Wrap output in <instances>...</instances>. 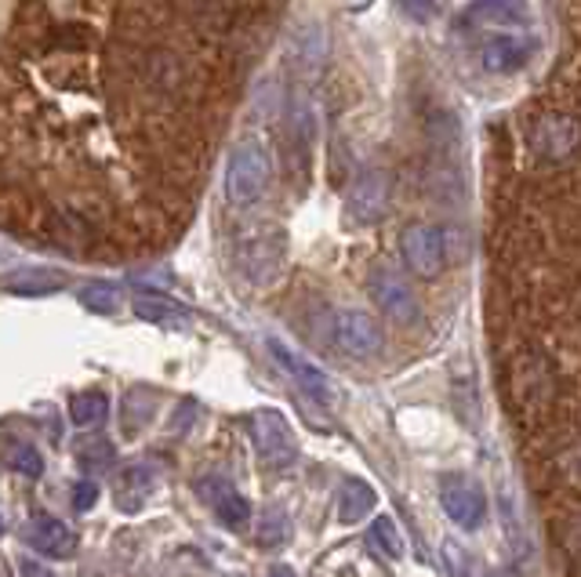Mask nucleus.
Instances as JSON below:
<instances>
[{
	"label": "nucleus",
	"mask_w": 581,
	"mask_h": 577,
	"mask_svg": "<svg viewBox=\"0 0 581 577\" xmlns=\"http://www.w3.org/2000/svg\"><path fill=\"white\" fill-rule=\"evenodd\" d=\"M288 262V233L272 222H258L236 236V269L251 284H272Z\"/></svg>",
	"instance_id": "obj_1"
},
{
	"label": "nucleus",
	"mask_w": 581,
	"mask_h": 577,
	"mask_svg": "<svg viewBox=\"0 0 581 577\" xmlns=\"http://www.w3.org/2000/svg\"><path fill=\"white\" fill-rule=\"evenodd\" d=\"M269 186V156L262 145L244 142L230 153V164H225V197L236 208H247L255 203Z\"/></svg>",
	"instance_id": "obj_2"
},
{
	"label": "nucleus",
	"mask_w": 581,
	"mask_h": 577,
	"mask_svg": "<svg viewBox=\"0 0 581 577\" xmlns=\"http://www.w3.org/2000/svg\"><path fill=\"white\" fill-rule=\"evenodd\" d=\"M251 444H255V455L266 469H288L299 458V444H294L288 417L272 407L251 414Z\"/></svg>",
	"instance_id": "obj_3"
},
{
	"label": "nucleus",
	"mask_w": 581,
	"mask_h": 577,
	"mask_svg": "<svg viewBox=\"0 0 581 577\" xmlns=\"http://www.w3.org/2000/svg\"><path fill=\"white\" fill-rule=\"evenodd\" d=\"M400 251L407 258V266H411V273L418 276H440L448 258L454 255L451 233L440 229V225H426V222L407 225L400 236Z\"/></svg>",
	"instance_id": "obj_4"
},
{
	"label": "nucleus",
	"mask_w": 581,
	"mask_h": 577,
	"mask_svg": "<svg viewBox=\"0 0 581 577\" xmlns=\"http://www.w3.org/2000/svg\"><path fill=\"white\" fill-rule=\"evenodd\" d=\"M534 51H538V37L531 30H506L480 48V66L491 76H512L527 70Z\"/></svg>",
	"instance_id": "obj_5"
},
{
	"label": "nucleus",
	"mask_w": 581,
	"mask_h": 577,
	"mask_svg": "<svg viewBox=\"0 0 581 577\" xmlns=\"http://www.w3.org/2000/svg\"><path fill=\"white\" fill-rule=\"evenodd\" d=\"M531 145H534V153L549 164L571 161L581 150V120L571 117V113H545V117L534 123Z\"/></svg>",
	"instance_id": "obj_6"
},
{
	"label": "nucleus",
	"mask_w": 581,
	"mask_h": 577,
	"mask_svg": "<svg viewBox=\"0 0 581 577\" xmlns=\"http://www.w3.org/2000/svg\"><path fill=\"white\" fill-rule=\"evenodd\" d=\"M266 345H269V356L277 360L283 375H288L294 385H299V389H302L305 396H313V400H316V403H324V407H335V403H338L335 381L327 378L321 367L310 364V360H305V356H299V353H294V349H288V345L280 342V338H269Z\"/></svg>",
	"instance_id": "obj_7"
},
{
	"label": "nucleus",
	"mask_w": 581,
	"mask_h": 577,
	"mask_svg": "<svg viewBox=\"0 0 581 577\" xmlns=\"http://www.w3.org/2000/svg\"><path fill=\"white\" fill-rule=\"evenodd\" d=\"M332 338L341 353L357 360H371L382 349V327L360 309H338L332 320Z\"/></svg>",
	"instance_id": "obj_8"
},
{
	"label": "nucleus",
	"mask_w": 581,
	"mask_h": 577,
	"mask_svg": "<svg viewBox=\"0 0 581 577\" xmlns=\"http://www.w3.org/2000/svg\"><path fill=\"white\" fill-rule=\"evenodd\" d=\"M462 26L480 30H531L534 4L531 0H469L462 11Z\"/></svg>",
	"instance_id": "obj_9"
},
{
	"label": "nucleus",
	"mask_w": 581,
	"mask_h": 577,
	"mask_svg": "<svg viewBox=\"0 0 581 577\" xmlns=\"http://www.w3.org/2000/svg\"><path fill=\"white\" fill-rule=\"evenodd\" d=\"M440 505L454 523L465 530H476L487 516V497L473 480L465 476H443L440 480Z\"/></svg>",
	"instance_id": "obj_10"
},
{
	"label": "nucleus",
	"mask_w": 581,
	"mask_h": 577,
	"mask_svg": "<svg viewBox=\"0 0 581 577\" xmlns=\"http://www.w3.org/2000/svg\"><path fill=\"white\" fill-rule=\"evenodd\" d=\"M390 175L379 172V167H371V172H363L357 182L349 186V197H346V211L352 222L360 225H371L379 222L385 208H390Z\"/></svg>",
	"instance_id": "obj_11"
},
{
	"label": "nucleus",
	"mask_w": 581,
	"mask_h": 577,
	"mask_svg": "<svg viewBox=\"0 0 581 577\" xmlns=\"http://www.w3.org/2000/svg\"><path fill=\"white\" fill-rule=\"evenodd\" d=\"M22 541H26L33 552L48 556V560H70L77 552V545H81L77 534L62 523V519L44 516V513L26 519V527H22Z\"/></svg>",
	"instance_id": "obj_12"
},
{
	"label": "nucleus",
	"mask_w": 581,
	"mask_h": 577,
	"mask_svg": "<svg viewBox=\"0 0 581 577\" xmlns=\"http://www.w3.org/2000/svg\"><path fill=\"white\" fill-rule=\"evenodd\" d=\"M371 298L396 323H415L418 320V298H415L411 284H407L404 276L390 273V269H382V273L371 276Z\"/></svg>",
	"instance_id": "obj_13"
},
{
	"label": "nucleus",
	"mask_w": 581,
	"mask_h": 577,
	"mask_svg": "<svg viewBox=\"0 0 581 577\" xmlns=\"http://www.w3.org/2000/svg\"><path fill=\"white\" fill-rule=\"evenodd\" d=\"M200 497L211 505V513L219 516V523H225L230 530H244V527L251 523V505H247V497L236 491L230 480H222V476L200 480Z\"/></svg>",
	"instance_id": "obj_14"
},
{
	"label": "nucleus",
	"mask_w": 581,
	"mask_h": 577,
	"mask_svg": "<svg viewBox=\"0 0 581 577\" xmlns=\"http://www.w3.org/2000/svg\"><path fill=\"white\" fill-rule=\"evenodd\" d=\"M62 287H66V273L62 269H48V266L11 269L4 280V291L15 294V298H40V294H55Z\"/></svg>",
	"instance_id": "obj_15"
},
{
	"label": "nucleus",
	"mask_w": 581,
	"mask_h": 577,
	"mask_svg": "<svg viewBox=\"0 0 581 577\" xmlns=\"http://www.w3.org/2000/svg\"><path fill=\"white\" fill-rule=\"evenodd\" d=\"M153 483H156V469L150 466V461H135V466L120 469L113 491H117V502L124 513H135V508L142 505V497L153 491Z\"/></svg>",
	"instance_id": "obj_16"
},
{
	"label": "nucleus",
	"mask_w": 581,
	"mask_h": 577,
	"mask_svg": "<svg viewBox=\"0 0 581 577\" xmlns=\"http://www.w3.org/2000/svg\"><path fill=\"white\" fill-rule=\"evenodd\" d=\"M135 313H139V320L164 323V327H186L189 323L186 305L171 302L167 294H156V291H142L139 298H135Z\"/></svg>",
	"instance_id": "obj_17"
},
{
	"label": "nucleus",
	"mask_w": 581,
	"mask_h": 577,
	"mask_svg": "<svg viewBox=\"0 0 581 577\" xmlns=\"http://www.w3.org/2000/svg\"><path fill=\"white\" fill-rule=\"evenodd\" d=\"M374 486L363 483V480H346L341 483V494H338V519L341 523H363V519L371 516L374 508Z\"/></svg>",
	"instance_id": "obj_18"
},
{
	"label": "nucleus",
	"mask_w": 581,
	"mask_h": 577,
	"mask_svg": "<svg viewBox=\"0 0 581 577\" xmlns=\"http://www.w3.org/2000/svg\"><path fill=\"white\" fill-rule=\"evenodd\" d=\"M109 414V400L102 392H81L70 400V417L77 428H98Z\"/></svg>",
	"instance_id": "obj_19"
},
{
	"label": "nucleus",
	"mask_w": 581,
	"mask_h": 577,
	"mask_svg": "<svg viewBox=\"0 0 581 577\" xmlns=\"http://www.w3.org/2000/svg\"><path fill=\"white\" fill-rule=\"evenodd\" d=\"M4 461H8L11 472H22V476H30V480H37L40 472H44V458L37 455V447L26 444V439H11V436H8Z\"/></svg>",
	"instance_id": "obj_20"
},
{
	"label": "nucleus",
	"mask_w": 581,
	"mask_h": 577,
	"mask_svg": "<svg viewBox=\"0 0 581 577\" xmlns=\"http://www.w3.org/2000/svg\"><path fill=\"white\" fill-rule=\"evenodd\" d=\"M120 302H124L120 287L106 284V280H95V284L81 287V305L88 313H95V316H113L120 309Z\"/></svg>",
	"instance_id": "obj_21"
},
{
	"label": "nucleus",
	"mask_w": 581,
	"mask_h": 577,
	"mask_svg": "<svg viewBox=\"0 0 581 577\" xmlns=\"http://www.w3.org/2000/svg\"><path fill=\"white\" fill-rule=\"evenodd\" d=\"M113 458H117V450H113L109 439H102V436H91L77 447V461H81V469L91 472V476H95V472H109Z\"/></svg>",
	"instance_id": "obj_22"
},
{
	"label": "nucleus",
	"mask_w": 581,
	"mask_h": 577,
	"mask_svg": "<svg viewBox=\"0 0 581 577\" xmlns=\"http://www.w3.org/2000/svg\"><path fill=\"white\" fill-rule=\"evenodd\" d=\"M371 545L382 552L385 560H404V534H400V527L393 523L390 516H379L374 519V527H371Z\"/></svg>",
	"instance_id": "obj_23"
},
{
	"label": "nucleus",
	"mask_w": 581,
	"mask_h": 577,
	"mask_svg": "<svg viewBox=\"0 0 581 577\" xmlns=\"http://www.w3.org/2000/svg\"><path fill=\"white\" fill-rule=\"evenodd\" d=\"M294 55L302 59L305 70H316V66L324 62V30L316 26V22H310V26L294 37Z\"/></svg>",
	"instance_id": "obj_24"
},
{
	"label": "nucleus",
	"mask_w": 581,
	"mask_h": 577,
	"mask_svg": "<svg viewBox=\"0 0 581 577\" xmlns=\"http://www.w3.org/2000/svg\"><path fill=\"white\" fill-rule=\"evenodd\" d=\"M283 538H288V516L272 508V513L262 516V523H258V545L272 549V545H280Z\"/></svg>",
	"instance_id": "obj_25"
},
{
	"label": "nucleus",
	"mask_w": 581,
	"mask_h": 577,
	"mask_svg": "<svg viewBox=\"0 0 581 577\" xmlns=\"http://www.w3.org/2000/svg\"><path fill=\"white\" fill-rule=\"evenodd\" d=\"M95 502H98V486L91 480H81L73 486V508H77V513H91Z\"/></svg>",
	"instance_id": "obj_26"
},
{
	"label": "nucleus",
	"mask_w": 581,
	"mask_h": 577,
	"mask_svg": "<svg viewBox=\"0 0 581 577\" xmlns=\"http://www.w3.org/2000/svg\"><path fill=\"white\" fill-rule=\"evenodd\" d=\"M396 4H400L415 22H429L432 11H437V0H396Z\"/></svg>",
	"instance_id": "obj_27"
},
{
	"label": "nucleus",
	"mask_w": 581,
	"mask_h": 577,
	"mask_svg": "<svg viewBox=\"0 0 581 577\" xmlns=\"http://www.w3.org/2000/svg\"><path fill=\"white\" fill-rule=\"evenodd\" d=\"M22 577H55L48 567H40V563H33V560H22Z\"/></svg>",
	"instance_id": "obj_28"
},
{
	"label": "nucleus",
	"mask_w": 581,
	"mask_h": 577,
	"mask_svg": "<svg viewBox=\"0 0 581 577\" xmlns=\"http://www.w3.org/2000/svg\"><path fill=\"white\" fill-rule=\"evenodd\" d=\"M341 4H346V8H352V11H363V8L371 4V0H341Z\"/></svg>",
	"instance_id": "obj_29"
},
{
	"label": "nucleus",
	"mask_w": 581,
	"mask_h": 577,
	"mask_svg": "<svg viewBox=\"0 0 581 577\" xmlns=\"http://www.w3.org/2000/svg\"><path fill=\"white\" fill-rule=\"evenodd\" d=\"M269 577H294V574H291V570H288V567H277V570H272V574H269Z\"/></svg>",
	"instance_id": "obj_30"
}]
</instances>
